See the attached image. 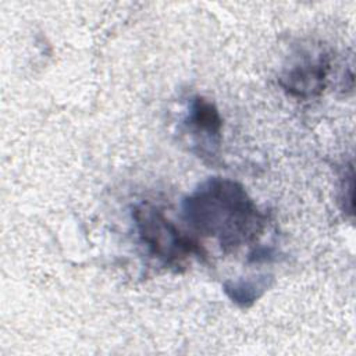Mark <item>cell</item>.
I'll return each mask as SVG.
<instances>
[{
    "label": "cell",
    "mask_w": 356,
    "mask_h": 356,
    "mask_svg": "<svg viewBox=\"0 0 356 356\" xmlns=\"http://www.w3.org/2000/svg\"><path fill=\"white\" fill-rule=\"evenodd\" d=\"M353 164L349 163V165L346 167L342 181H341V196H339V202H341V207L342 211L348 216H353Z\"/></svg>",
    "instance_id": "8992f818"
},
{
    "label": "cell",
    "mask_w": 356,
    "mask_h": 356,
    "mask_svg": "<svg viewBox=\"0 0 356 356\" xmlns=\"http://www.w3.org/2000/svg\"><path fill=\"white\" fill-rule=\"evenodd\" d=\"M182 220L197 234L217 241L224 253L253 245L261 236L267 216L236 181L211 177L181 204Z\"/></svg>",
    "instance_id": "6da1fadb"
},
{
    "label": "cell",
    "mask_w": 356,
    "mask_h": 356,
    "mask_svg": "<svg viewBox=\"0 0 356 356\" xmlns=\"http://www.w3.org/2000/svg\"><path fill=\"white\" fill-rule=\"evenodd\" d=\"M331 71V58L327 53H305L278 78L281 88L291 96L309 99L323 93Z\"/></svg>",
    "instance_id": "3957f363"
},
{
    "label": "cell",
    "mask_w": 356,
    "mask_h": 356,
    "mask_svg": "<svg viewBox=\"0 0 356 356\" xmlns=\"http://www.w3.org/2000/svg\"><path fill=\"white\" fill-rule=\"evenodd\" d=\"M182 122L193 138L196 153L202 157H214L221 143L222 129V118L216 104L203 96H193Z\"/></svg>",
    "instance_id": "277c9868"
},
{
    "label": "cell",
    "mask_w": 356,
    "mask_h": 356,
    "mask_svg": "<svg viewBox=\"0 0 356 356\" xmlns=\"http://www.w3.org/2000/svg\"><path fill=\"white\" fill-rule=\"evenodd\" d=\"M274 284V275L259 274L248 278L228 280L222 284L225 295L239 307H250Z\"/></svg>",
    "instance_id": "5b68a950"
},
{
    "label": "cell",
    "mask_w": 356,
    "mask_h": 356,
    "mask_svg": "<svg viewBox=\"0 0 356 356\" xmlns=\"http://www.w3.org/2000/svg\"><path fill=\"white\" fill-rule=\"evenodd\" d=\"M132 220L140 242L152 257L175 273L184 271L192 257L204 260L207 253L200 242L181 232L154 204L142 202L132 209Z\"/></svg>",
    "instance_id": "7a4b0ae2"
}]
</instances>
